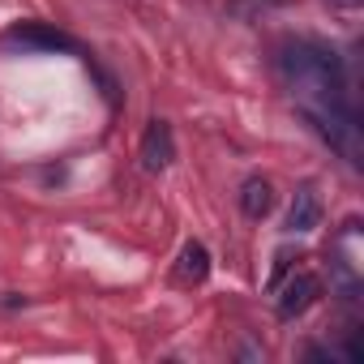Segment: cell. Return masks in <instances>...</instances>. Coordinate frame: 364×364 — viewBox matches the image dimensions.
I'll return each mask as SVG.
<instances>
[{
    "label": "cell",
    "mask_w": 364,
    "mask_h": 364,
    "mask_svg": "<svg viewBox=\"0 0 364 364\" xmlns=\"http://www.w3.org/2000/svg\"><path fill=\"white\" fill-rule=\"evenodd\" d=\"M176 274L185 279V283H206V279H210V249H206L202 240H189L185 249H180Z\"/></svg>",
    "instance_id": "obj_7"
},
{
    "label": "cell",
    "mask_w": 364,
    "mask_h": 364,
    "mask_svg": "<svg viewBox=\"0 0 364 364\" xmlns=\"http://www.w3.org/2000/svg\"><path fill=\"white\" fill-rule=\"evenodd\" d=\"M274 73L287 86V95L300 107H343L355 103L351 99V73L338 48H330L326 39H283L274 52Z\"/></svg>",
    "instance_id": "obj_1"
},
{
    "label": "cell",
    "mask_w": 364,
    "mask_h": 364,
    "mask_svg": "<svg viewBox=\"0 0 364 364\" xmlns=\"http://www.w3.org/2000/svg\"><path fill=\"white\" fill-rule=\"evenodd\" d=\"M240 210H245V219H266L274 210V185H270V180H262V176H249L245 180Z\"/></svg>",
    "instance_id": "obj_6"
},
{
    "label": "cell",
    "mask_w": 364,
    "mask_h": 364,
    "mask_svg": "<svg viewBox=\"0 0 364 364\" xmlns=\"http://www.w3.org/2000/svg\"><path fill=\"white\" fill-rule=\"evenodd\" d=\"M5 43H22V48H39V52H77V43L65 31H52L43 22H22L5 35Z\"/></svg>",
    "instance_id": "obj_3"
},
{
    "label": "cell",
    "mask_w": 364,
    "mask_h": 364,
    "mask_svg": "<svg viewBox=\"0 0 364 364\" xmlns=\"http://www.w3.org/2000/svg\"><path fill=\"white\" fill-rule=\"evenodd\" d=\"M176 159V137L167 120H150V129L141 133V167L146 171H163Z\"/></svg>",
    "instance_id": "obj_4"
},
{
    "label": "cell",
    "mask_w": 364,
    "mask_h": 364,
    "mask_svg": "<svg viewBox=\"0 0 364 364\" xmlns=\"http://www.w3.org/2000/svg\"><path fill=\"white\" fill-rule=\"evenodd\" d=\"M321 215H326V206H321L317 189H313V185H304V189H296V198H291L287 232H291V236H309V232H317V228H321Z\"/></svg>",
    "instance_id": "obj_5"
},
{
    "label": "cell",
    "mask_w": 364,
    "mask_h": 364,
    "mask_svg": "<svg viewBox=\"0 0 364 364\" xmlns=\"http://www.w3.org/2000/svg\"><path fill=\"white\" fill-rule=\"evenodd\" d=\"M287 262H291V257H287V249H279V253H274V274H270V287H279V279L287 274Z\"/></svg>",
    "instance_id": "obj_8"
},
{
    "label": "cell",
    "mask_w": 364,
    "mask_h": 364,
    "mask_svg": "<svg viewBox=\"0 0 364 364\" xmlns=\"http://www.w3.org/2000/svg\"><path fill=\"white\" fill-rule=\"evenodd\" d=\"M317 296H321V279L317 274H309V270H300L287 287H283V296H279V317L283 321H296V317H304L313 304H317Z\"/></svg>",
    "instance_id": "obj_2"
},
{
    "label": "cell",
    "mask_w": 364,
    "mask_h": 364,
    "mask_svg": "<svg viewBox=\"0 0 364 364\" xmlns=\"http://www.w3.org/2000/svg\"><path fill=\"white\" fill-rule=\"evenodd\" d=\"M326 5H330V9H338V14H360L364 0H326Z\"/></svg>",
    "instance_id": "obj_9"
}]
</instances>
